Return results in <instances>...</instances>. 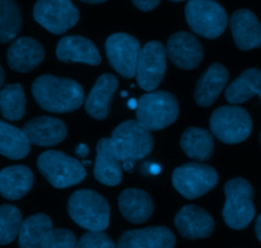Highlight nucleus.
<instances>
[{
    "label": "nucleus",
    "mask_w": 261,
    "mask_h": 248,
    "mask_svg": "<svg viewBox=\"0 0 261 248\" xmlns=\"http://www.w3.org/2000/svg\"><path fill=\"white\" fill-rule=\"evenodd\" d=\"M23 132L32 144L54 147L65 139L68 129L66 125L56 117L40 116L30 120L23 127Z\"/></svg>",
    "instance_id": "17"
},
{
    "label": "nucleus",
    "mask_w": 261,
    "mask_h": 248,
    "mask_svg": "<svg viewBox=\"0 0 261 248\" xmlns=\"http://www.w3.org/2000/svg\"><path fill=\"white\" fill-rule=\"evenodd\" d=\"M137 121L149 131H158L177 120L178 102L173 94L165 91L149 92L138 101Z\"/></svg>",
    "instance_id": "4"
},
{
    "label": "nucleus",
    "mask_w": 261,
    "mask_h": 248,
    "mask_svg": "<svg viewBox=\"0 0 261 248\" xmlns=\"http://www.w3.org/2000/svg\"><path fill=\"white\" fill-rule=\"evenodd\" d=\"M121 96H122V97H126V96H127V93H126V92H122Z\"/></svg>",
    "instance_id": "42"
},
{
    "label": "nucleus",
    "mask_w": 261,
    "mask_h": 248,
    "mask_svg": "<svg viewBox=\"0 0 261 248\" xmlns=\"http://www.w3.org/2000/svg\"><path fill=\"white\" fill-rule=\"evenodd\" d=\"M171 2H185V0H171Z\"/></svg>",
    "instance_id": "43"
},
{
    "label": "nucleus",
    "mask_w": 261,
    "mask_h": 248,
    "mask_svg": "<svg viewBox=\"0 0 261 248\" xmlns=\"http://www.w3.org/2000/svg\"><path fill=\"white\" fill-rule=\"evenodd\" d=\"M172 183L184 198L194 200L216 187L218 173L208 164L186 163L173 171Z\"/></svg>",
    "instance_id": "9"
},
{
    "label": "nucleus",
    "mask_w": 261,
    "mask_h": 248,
    "mask_svg": "<svg viewBox=\"0 0 261 248\" xmlns=\"http://www.w3.org/2000/svg\"><path fill=\"white\" fill-rule=\"evenodd\" d=\"M111 144L117 158L122 162H137L150 154L154 145L152 134L138 121L129 120L112 131Z\"/></svg>",
    "instance_id": "5"
},
{
    "label": "nucleus",
    "mask_w": 261,
    "mask_h": 248,
    "mask_svg": "<svg viewBox=\"0 0 261 248\" xmlns=\"http://www.w3.org/2000/svg\"><path fill=\"white\" fill-rule=\"evenodd\" d=\"M78 239L69 229H51L43 238L41 248H76Z\"/></svg>",
    "instance_id": "32"
},
{
    "label": "nucleus",
    "mask_w": 261,
    "mask_h": 248,
    "mask_svg": "<svg viewBox=\"0 0 261 248\" xmlns=\"http://www.w3.org/2000/svg\"><path fill=\"white\" fill-rule=\"evenodd\" d=\"M4 79H5V74H4V70H3L2 65H0V88L3 87V84H4Z\"/></svg>",
    "instance_id": "41"
},
{
    "label": "nucleus",
    "mask_w": 261,
    "mask_h": 248,
    "mask_svg": "<svg viewBox=\"0 0 261 248\" xmlns=\"http://www.w3.org/2000/svg\"><path fill=\"white\" fill-rule=\"evenodd\" d=\"M185 15L193 32L205 38L219 37L228 24L226 10L214 0H189Z\"/></svg>",
    "instance_id": "6"
},
{
    "label": "nucleus",
    "mask_w": 261,
    "mask_h": 248,
    "mask_svg": "<svg viewBox=\"0 0 261 248\" xmlns=\"http://www.w3.org/2000/svg\"><path fill=\"white\" fill-rule=\"evenodd\" d=\"M105 48L112 68L124 78H134L140 53L139 41L127 33H114L106 40Z\"/></svg>",
    "instance_id": "12"
},
{
    "label": "nucleus",
    "mask_w": 261,
    "mask_h": 248,
    "mask_svg": "<svg viewBox=\"0 0 261 248\" xmlns=\"http://www.w3.org/2000/svg\"><path fill=\"white\" fill-rule=\"evenodd\" d=\"M167 52L162 42L150 41L140 48L137 65V80L140 88L152 92L163 80L167 68Z\"/></svg>",
    "instance_id": "11"
},
{
    "label": "nucleus",
    "mask_w": 261,
    "mask_h": 248,
    "mask_svg": "<svg viewBox=\"0 0 261 248\" xmlns=\"http://www.w3.org/2000/svg\"><path fill=\"white\" fill-rule=\"evenodd\" d=\"M33 18L54 35H63L79 20V10L71 0H37Z\"/></svg>",
    "instance_id": "10"
},
{
    "label": "nucleus",
    "mask_w": 261,
    "mask_h": 248,
    "mask_svg": "<svg viewBox=\"0 0 261 248\" xmlns=\"http://www.w3.org/2000/svg\"><path fill=\"white\" fill-rule=\"evenodd\" d=\"M166 52L177 68L191 70L203 60L204 51L198 38L189 32H177L168 38Z\"/></svg>",
    "instance_id": "13"
},
{
    "label": "nucleus",
    "mask_w": 261,
    "mask_h": 248,
    "mask_svg": "<svg viewBox=\"0 0 261 248\" xmlns=\"http://www.w3.org/2000/svg\"><path fill=\"white\" fill-rule=\"evenodd\" d=\"M94 177L106 186H117L122 180L121 160L117 158L111 140L103 137L97 143Z\"/></svg>",
    "instance_id": "21"
},
{
    "label": "nucleus",
    "mask_w": 261,
    "mask_h": 248,
    "mask_svg": "<svg viewBox=\"0 0 261 248\" xmlns=\"http://www.w3.org/2000/svg\"><path fill=\"white\" fill-rule=\"evenodd\" d=\"M38 170L56 188H66L81 183L86 178L83 164L58 150H47L38 157Z\"/></svg>",
    "instance_id": "7"
},
{
    "label": "nucleus",
    "mask_w": 261,
    "mask_h": 248,
    "mask_svg": "<svg viewBox=\"0 0 261 248\" xmlns=\"http://www.w3.org/2000/svg\"><path fill=\"white\" fill-rule=\"evenodd\" d=\"M119 80L112 74H102L96 80L88 98L86 99V111L96 120L107 119L114 94L116 93Z\"/></svg>",
    "instance_id": "20"
},
{
    "label": "nucleus",
    "mask_w": 261,
    "mask_h": 248,
    "mask_svg": "<svg viewBox=\"0 0 261 248\" xmlns=\"http://www.w3.org/2000/svg\"><path fill=\"white\" fill-rule=\"evenodd\" d=\"M22 27V15L14 0H0V43L14 40Z\"/></svg>",
    "instance_id": "30"
},
{
    "label": "nucleus",
    "mask_w": 261,
    "mask_h": 248,
    "mask_svg": "<svg viewBox=\"0 0 261 248\" xmlns=\"http://www.w3.org/2000/svg\"><path fill=\"white\" fill-rule=\"evenodd\" d=\"M127 106H129V108H132V109H137V107H138V101L137 99H130L129 101V104H127Z\"/></svg>",
    "instance_id": "39"
},
{
    "label": "nucleus",
    "mask_w": 261,
    "mask_h": 248,
    "mask_svg": "<svg viewBox=\"0 0 261 248\" xmlns=\"http://www.w3.org/2000/svg\"><path fill=\"white\" fill-rule=\"evenodd\" d=\"M133 4L143 12H150L160 5L161 0H132Z\"/></svg>",
    "instance_id": "34"
},
{
    "label": "nucleus",
    "mask_w": 261,
    "mask_h": 248,
    "mask_svg": "<svg viewBox=\"0 0 261 248\" xmlns=\"http://www.w3.org/2000/svg\"><path fill=\"white\" fill-rule=\"evenodd\" d=\"M232 36L240 50L249 51L261 47V24L256 15L249 9H240L232 14Z\"/></svg>",
    "instance_id": "18"
},
{
    "label": "nucleus",
    "mask_w": 261,
    "mask_h": 248,
    "mask_svg": "<svg viewBox=\"0 0 261 248\" xmlns=\"http://www.w3.org/2000/svg\"><path fill=\"white\" fill-rule=\"evenodd\" d=\"M180 144L188 157L200 162L211 159L214 152L213 135L201 127H188L181 135Z\"/></svg>",
    "instance_id": "25"
},
{
    "label": "nucleus",
    "mask_w": 261,
    "mask_h": 248,
    "mask_svg": "<svg viewBox=\"0 0 261 248\" xmlns=\"http://www.w3.org/2000/svg\"><path fill=\"white\" fill-rule=\"evenodd\" d=\"M56 58L63 63H82L97 66L101 64L98 48L82 36H66L56 47Z\"/></svg>",
    "instance_id": "19"
},
{
    "label": "nucleus",
    "mask_w": 261,
    "mask_h": 248,
    "mask_svg": "<svg viewBox=\"0 0 261 248\" xmlns=\"http://www.w3.org/2000/svg\"><path fill=\"white\" fill-rule=\"evenodd\" d=\"M121 166L125 171H127V172L134 170V162H130V160H125V162L121 163Z\"/></svg>",
    "instance_id": "37"
},
{
    "label": "nucleus",
    "mask_w": 261,
    "mask_h": 248,
    "mask_svg": "<svg viewBox=\"0 0 261 248\" xmlns=\"http://www.w3.org/2000/svg\"><path fill=\"white\" fill-rule=\"evenodd\" d=\"M45 59V50L37 40L20 37L9 46L7 61L10 69L19 73H28L37 68Z\"/></svg>",
    "instance_id": "16"
},
{
    "label": "nucleus",
    "mask_w": 261,
    "mask_h": 248,
    "mask_svg": "<svg viewBox=\"0 0 261 248\" xmlns=\"http://www.w3.org/2000/svg\"><path fill=\"white\" fill-rule=\"evenodd\" d=\"M33 186V173L25 166H12L0 171V195L8 200H19Z\"/></svg>",
    "instance_id": "24"
},
{
    "label": "nucleus",
    "mask_w": 261,
    "mask_h": 248,
    "mask_svg": "<svg viewBox=\"0 0 261 248\" xmlns=\"http://www.w3.org/2000/svg\"><path fill=\"white\" fill-rule=\"evenodd\" d=\"M0 112L9 121H18L24 116L25 96L20 84H8L0 91Z\"/></svg>",
    "instance_id": "29"
},
{
    "label": "nucleus",
    "mask_w": 261,
    "mask_h": 248,
    "mask_svg": "<svg viewBox=\"0 0 261 248\" xmlns=\"http://www.w3.org/2000/svg\"><path fill=\"white\" fill-rule=\"evenodd\" d=\"M224 194L223 219L227 226L236 231L249 227L255 218L254 188L251 183L241 177L232 178L224 185Z\"/></svg>",
    "instance_id": "3"
},
{
    "label": "nucleus",
    "mask_w": 261,
    "mask_h": 248,
    "mask_svg": "<svg viewBox=\"0 0 261 248\" xmlns=\"http://www.w3.org/2000/svg\"><path fill=\"white\" fill-rule=\"evenodd\" d=\"M229 79L228 70L222 64H213L198 80L194 92L195 102L201 107H209L216 102Z\"/></svg>",
    "instance_id": "22"
},
{
    "label": "nucleus",
    "mask_w": 261,
    "mask_h": 248,
    "mask_svg": "<svg viewBox=\"0 0 261 248\" xmlns=\"http://www.w3.org/2000/svg\"><path fill=\"white\" fill-rule=\"evenodd\" d=\"M75 153H76V154H78V155H81V157L86 158L87 155H88L89 149H88V147H87L86 144H79L78 147H76Z\"/></svg>",
    "instance_id": "35"
},
{
    "label": "nucleus",
    "mask_w": 261,
    "mask_h": 248,
    "mask_svg": "<svg viewBox=\"0 0 261 248\" xmlns=\"http://www.w3.org/2000/svg\"><path fill=\"white\" fill-rule=\"evenodd\" d=\"M83 3H88V4H101V3L107 2V0H81Z\"/></svg>",
    "instance_id": "40"
},
{
    "label": "nucleus",
    "mask_w": 261,
    "mask_h": 248,
    "mask_svg": "<svg viewBox=\"0 0 261 248\" xmlns=\"http://www.w3.org/2000/svg\"><path fill=\"white\" fill-rule=\"evenodd\" d=\"M260 143H261V132H260Z\"/></svg>",
    "instance_id": "44"
},
{
    "label": "nucleus",
    "mask_w": 261,
    "mask_h": 248,
    "mask_svg": "<svg viewBox=\"0 0 261 248\" xmlns=\"http://www.w3.org/2000/svg\"><path fill=\"white\" fill-rule=\"evenodd\" d=\"M119 208L122 216L130 223H145L153 214L152 198L139 188H126L119 196Z\"/></svg>",
    "instance_id": "23"
},
{
    "label": "nucleus",
    "mask_w": 261,
    "mask_h": 248,
    "mask_svg": "<svg viewBox=\"0 0 261 248\" xmlns=\"http://www.w3.org/2000/svg\"><path fill=\"white\" fill-rule=\"evenodd\" d=\"M31 150V143L23 130L0 121V154L10 159H22Z\"/></svg>",
    "instance_id": "28"
},
{
    "label": "nucleus",
    "mask_w": 261,
    "mask_h": 248,
    "mask_svg": "<svg viewBox=\"0 0 261 248\" xmlns=\"http://www.w3.org/2000/svg\"><path fill=\"white\" fill-rule=\"evenodd\" d=\"M69 216L88 232H103L110 226V205L92 190H78L68 201Z\"/></svg>",
    "instance_id": "2"
},
{
    "label": "nucleus",
    "mask_w": 261,
    "mask_h": 248,
    "mask_svg": "<svg viewBox=\"0 0 261 248\" xmlns=\"http://www.w3.org/2000/svg\"><path fill=\"white\" fill-rule=\"evenodd\" d=\"M32 94L41 108L53 114L76 111L84 102V91L78 81L48 74L33 81Z\"/></svg>",
    "instance_id": "1"
},
{
    "label": "nucleus",
    "mask_w": 261,
    "mask_h": 248,
    "mask_svg": "<svg viewBox=\"0 0 261 248\" xmlns=\"http://www.w3.org/2000/svg\"><path fill=\"white\" fill-rule=\"evenodd\" d=\"M175 226L186 239L208 238L214 229L211 214L196 205H186L176 214Z\"/></svg>",
    "instance_id": "14"
},
{
    "label": "nucleus",
    "mask_w": 261,
    "mask_h": 248,
    "mask_svg": "<svg viewBox=\"0 0 261 248\" xmlns=\"http://www.w3.org/2000/svg\"><path fill=\"white\" fill-rule=\"evenodd\" d=\"M160 172H161V166L158 164L150 166V173H153V175H158Z\"/></svg>",
    "instance_id": "38"
},
{
    "label": "nucleus",
    "mask_w": 261,
    "mask_h": 248,
    "mask_svg": "<svg viewBox=\"0 0 261 248\" xmlns=\"http://www.w3.org/2000/svg\"><path fill=\"white\" fill-rule=\"evenodd\" d=\"M211 129L222 143L239 144L251 134L252 120L249 112L242 107L223 106L212 115Z\"/></svg>",
    "instance_id": "8"
},
{
    "label": "nucleus",
    "mask_w": 261,
    "mask_h": 248,
    "mask_svg": "<svg viewBox=\"0 0 261 248\" xmlns=\"http://www.w3.org/2000/svg\"><path fill=\"white\" fill-rule=\"evenodd\" d=\"M76 248H116V244L103 232H88L81 237Z\"/></svg>",
    "instance_id": "33"
},
{
    "label": "nucleus",
    "mask_w": 261,
    "mask_h": 248,
    "mask_svg": "<svg viewBox=\"0 0 261 248\" xmlns=\"http://www.w3.org/2000/svg\"><path fill=\"white\" fill-rule=\"evenodd\" d=\"M255 233H256L257 239H259L260 243H261V214L257 216L256 224H255Z\"/></svg>",
    "instance_id": "36"
},
{
    "label": "nucleus",
    "mask_w": 261,
    "mask_h": 248,
    "mask_svg": "<svg viewBox=\"0 0 261 248\" xmlns=\"http://www.w3.org/2000/svg\"><path fill=\"white\" fill-rule=\"evenodd\" d=\"M175 234L167 227H149L122 233L116 248H175Z\"/></svg>",
    "instance_id": "15"
},
{
    "label": "nucleus",
    "mask_w": 261,
    "mask_h": 248,
    "mask_svg": "<svg viewBox=\"0 0 261 248\" xmlns=\"http://www.w3.org/2000/svg\"><path fill=\"white\" fill-rule=\"evenodd\" d=\"M22 214L13 205L0 206V246L9 244L18 237Z\"/></svg>",
    "instance_id": "31"
},
{
    "label": "nucleus",
    "mask_w": 261,
    "mask_h": 248,
    "mask_svg": "<svg viewBox=\"0 0 261 248\" xmlns=\"http://www.w3.org/2000/svg\"><path fill=\"white\" fill-rule=\"evenodd\" d=\"M261 92V70L251 68L245 70L226 89V99L231 104H240L249 101Z\"/></svg>",
    "instance_id": "26"
},
{
    "label": "nucleus",
    "mask_w": 261,
    "mask_h": 248,
    "mask_svg": "<svg viewBox=\"0 0 261 248\" xmlns=\"http://www.w3.org/2000/svg\"><path fill=\"white\" fill-rule=\"evenodd\" d=\"M53 229V222L46 214H35L22 221L18 232L19 248H41L43 238Z\"/></svg>",
    "instance_id": "27"
},
{
    "label": "nucleus",
    "mask_w": 261,
    "mask_h": 248,
    "mask_svg": "<svg viewBox=\"0 0 261 248\" xmlns=\"http://www.w3.org/2000/svg\"><path fill=\"white\" fill-rule=\"evenodd\" d=\"M259 94H260V98H261V92H260V93H259Z\"/></svg>",
    "instance_id": "45"
}]
</instances>
